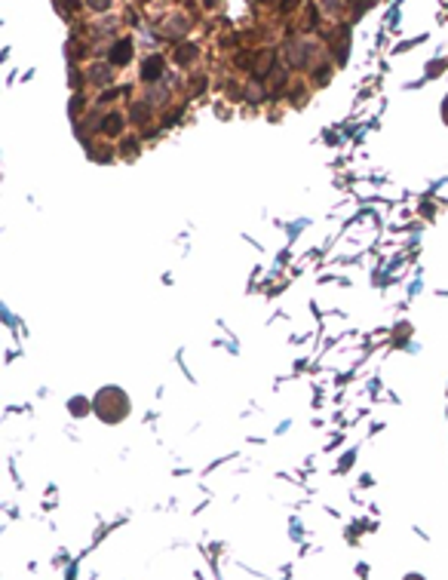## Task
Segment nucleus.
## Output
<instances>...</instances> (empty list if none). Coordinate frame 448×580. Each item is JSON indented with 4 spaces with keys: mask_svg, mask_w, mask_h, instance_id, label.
Returning a JSON list of instances; mask_svg holds the SVG:
<instances>
[{
    "mask_svg": "<svg viewBox=\"0 0 448 580\" xmlns=\"http://www.w3.org/2000/svg\"><path fill=\"white\" fill-rule=\"evenodd\" d=\"M160 68H163V61H160V58H147V65H144V77H147V80H154V77L160 74Z\"/></svg>",
    "mask_w": 448,
    "mask_h": 580,
    "instance_id": "nucleus-2",
    "label": "nucleus"
},
{
    "mask_svg": "<svg viewBox=\"0 0 448 580\" xmlns=\"http://www.w3.org/2000/svg\"><path fill=\"white\" fill-rule=\"evenodd\" d=\"M129 46H132L129 40H120V43H117V49L111 52V61H114V65H123V61L129 58Z\"/></svg>",
    "mask_w": 448,
    "mask_h": 580,
    "instance_id": "nucleus-1",
    "label": "nucleus"
}]
</instances>
